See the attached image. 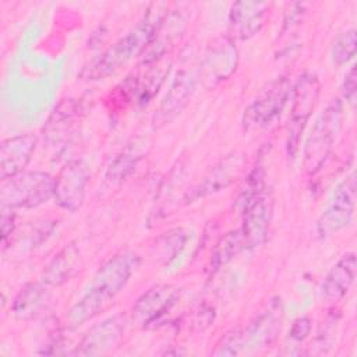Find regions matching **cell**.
Returning a JSON list of instances; mask_svg holds the SVG:
<instances>
[{
  "label": "cell",
  "mask_w": 357,
  "mask_h": 357,
  "mask_svg": "<svg viewBox=\"0 0 357 357\" xmlns=\"http://www.w3.org/2000/svg\"><path fill=\"white\" fill-rule=\"evenodd\" d=\"M199 82L198 64H187L180 68L173 78L165 98L162 99L158 112L153 116V127H162L176 119L187 106L190 98L195 92Z\"/></svg>",
  "instance_id": "10"
},
{
  "label": "cell",
  "mask_w": 357,
  "mask_h": 357,
  "mask_svg": "<svg viewBox=\"0 0 357 357\" xmlns=\"http://www.w3.org/2000/svg\"><path fill=\"white\" fill-rule=\"evenodd\" d=\"M243 349H244L243 331L241 329H231L220 337V340L215 346L212 354L213 356H236Z\"/></svg>",
  "instance_id": "27"
},
{
  "label": "cell",
  "mask_w": 357,
  "mask_h": 357,
  "mask_svg": "<svg viewBox=\"0 0 357 357\" xmlns=\"http://www.w3.org/2000/svg\"><path fill=\"white\" fill-rule=\"evenodd\" d=\"M291 82L287 75H279L268 82L257 98L245 107L243 126L245 130H258L272 124L284 109L290 95Z\"/></svg>",
  "instance_id": "6"
},
{
  "label": "cell",
  "mask_w": 357,
  "mask_h": 357,
  "mask_svg": "<svg viewBox=\"0 0 357 357\" xmlns=\"http://www.w3.org/2000/svg\"><path fill=\"white\" fill-rule=\"evenodd\" d=\"M36 148V137L31 132L7 138L0 145V180H7L25 170Z\"/></svg>",
  "instance_id": "17"
},
{
  "label": "cell",
  "mask_w": 357,
  "mask_h": 357,
  "mask_svg": "<svg viewBox=\"0 0 357 357\" xmlns=\"http://www.w3.org/2000/svg\"><path fill=\"white\" fill-rule=\"evenodd\" d=\"M56 177L40 170H24L1 181V208H36L54 195Z\"/></svg>",
  "instance_id": "4"
},
{
  "label": "cell",
  "mask_w": 357,
  "mask_h": 357,
  "mask_svg": "<svg viewBox=\"0 0 357 357\" xmlns=\"http://www.w3.org/2000/svg\"><path fill=\"white\" fill-rule=\"evenodd\" d=\"M128 319L124 314H116L92 325L78 343L74 354L103 356L112 353L121 343Z\"/></svg>",
  "instance_id": "11"
},
{
  "label": "cell",
  "mask_w": 357,
  "mask_h": 357,
  "mask_svg": "<svg viewBox=\"0 0 357 357\" xmlns=\"http://www.w3.org/2000/svg\"><path fill=\"white\" fill-rule=\"evenodd\" d=\"M82 254L75 243L66 245L54 258L47 264L42 282L47 286H60L70 280L82 266Z\"/></svg>",
  "instance_id": "19"
},
{
  "label": "cell",
  "mask_w": 357,
  "mask_h": 357,
  "mask_svg": "<svg viewBox=\"0 0 357 357\" xmlns=\"http://www.w3.org/2000/svg\"><path fill=\"white\" fill-rule=\"evenodd\" d=\"M273 201L272 195L265 190L244 212V220L240 227L244 247L247 250L259 247L268 237L272 220Z\"/></svg>",
  "instance_id": "15"
},
{
  "label": "cell",
  "mask_w": 357,
  "mask_h": 357,
  "mask_svg": "<svg viewBox=\"0 0 357 357\" xmlns=\"http://www.w3.org/2000/svg\"><path fill=\"white\" fill-rule=\"evenodd\" d=\"M180 290L173 284L158 283L144 291L132 305V321L144 328L158 324L177 304Z\"/></svg>",
  "instance_id": "12"
},
{
  "label": "cell",
  "mask_w": 357,
  "mask_h": 357,
  "mask_svg": "<svg viewBox=\"0 0 357 357\" xmlns=\"http://www.w3.org/2000/svg\"><path fill=\"white\" fill-rule=\"evenodd\" d=\"M343 98L350 106H354L356 103V93H357V84H356V67L351 66L350 70L344 75L343 86H342Z\"/></svg>",
  "instance_id": "30"
},
{
  "label": "cell",
  "mask_w": 357,
  "mask_h": 357,
  "mask_svg": "<svg viewBox=\"0 0 357 357\" xmlns=\"http://www.w3.org/2000/svg\"><path fill=\"white\" fill-rule=\"evenodd\" d=\"M89 180L91 169L85 160H68L56 176L54 202L68 212L78 211L85 201Z\"/></svg>",
  "instance_id": "9"
},
{
  "label": "cell",
  "mask_w": 357,
  "mask_h": 357,
  "mask_svg": "<svg viewBox=\"0 0 357 357\" xmlns=\"http://www.w3.org/2000/svg\"><path fill=\"white\" fill-rule=\"evenodd\" d=\"M139 262L141 259L134 251H120L109 258L93 275L82 297L70 308L68 325L79 326L105 311L124 289Z\"/></svg>",
  "instance_id": "1"
},
{
  "label": "cell",
  "mask_w": 357,
  "mask_h": 357,
  "mask_svg": "<svg viewBox=\"0 0 357 357\" xmlns=\"http://www.w3.org/2000/svg\"><path fill=\"white\" fill-rule=\"evenodd\" d=\"M356 204V174L350 173L333 191L328 206L319 215L315 230L321 238L336 234L353 220Z\"/></svg>",
  "instance_id": "8"
},
{
  "label": "cell",
  "mask_w": 357,
  "mask_h": 357,
  "mask_svg": "<svg viewBox=\"0 0 357 357\" xmlns=\"http://www.w3.org/2000/svg\"><path fill=\"white\" fill-rule=\"evenodd\" d=\"M356 45H357V35L354 28L340 32L335 38L331 49V57L333 64L336 66L347 64L356 54Z\"/></svg>",
  "instance_id": "25"
},
{
  "label": "cell",
  "mask_w": 357,
  "mask_h": 357,
  "mask_svg": "<svg viewBox=\"0 0 357 357\" xmlns=\"http://www.w3.org/2000/svg\"><path fill=\"white\" fill-rule=\"evenodd\" d=\"M337 319L339 317L336 314H329L326 319L322 322L324 325L319 328L315 337V347L319 349L317 353H325L332 347L335 340V329H336Z\"/></svg>",
  "instance_id": "28"
},
{
  "label": "cell",
  "mask_w": 357,
  "mask_h": 357,
  "mask_svg": "<svg viewBox=\"0 0 357 357\" xmlns=\"http://www.w3.org/2000/svg\"><path fill=\"white\" fill-rule=\"evenodd\" d=\"M185 240H187V236L181 229H176L165 233L156 241V245H155V250L159 254L158 259H163L165 264H169L181 251V248L185 244Z\"/></svg>",
  "instance_id": "26"
},
{
  "label": "cell",
  "mask_w": 357,
  "mask_h": 357,
  "mask_svg": "<svg viewBox=\"0 0 357 357\" xmlns=\"http://www.w3.org/2000/svg\"><path fill=\"white\" fill-rule=\"evenodd\" d=\"M321 92V81L314 73H304L291 88V109L287 124L286 152L290 158H296L298 152L303 131L318 103Z\"/></svg>",
  "instance_id": "5"
},
{
  "label": "cell",
  "mask_w": 357,
  "mask_h": 357,
  "mask_svg": "<svg viewBox=\"0 0 357 357\" xmlns=\"http://www.w3.org/2000/svg\"><path fill=\"white\" fill-rule=\"evenodd\" d=\"M81 112H84V107L77 99L61 100L52 112L43 130L46 139L52 144H59L61 139H64L66 134L70 131L74 120L81 114Z\"/></svg>",
  "instance_id": "21"
},
{
  "label": "cell",
  "mask_w": 357,
  "mask_h": 357,
  "mask_svg": "<svg viewBox=\"0 0 357 357\" xmlns=\"http://www.w3.org/2000/svg\"><path fill=\"white\" fill-rule=\"evenodd\" d=\"M15 229V213L14 209L1 208V240L6 244L8 236L13 234Z\"/></svg>",
  "instance_id": "31"
},
{
  "label": "cell",
  "mask_w": 357,
  "mask_h": 357,
  "mask_svg": "<svg viewBox=\"0 0 357 357\" xmlns=\"http://www.w3.org/2000/svg\"><path fill=\"white\" fill-rule=\"evenodd\" d=\"M265 169L262 163H257L247 176H244L243 183L238 188L234 208L243 213L264 191H265Z\"/></svg>",
  "instance_id": "23"
},
{
  "label": "cell",
  "mask_w": 357,
  "mask_h": 357,
  "mask_svg": "<svg viewBox=\"0 0 357 357\" xmlns=\"http://www.w3.org/2000/svg\"><path fill=\"white\" fill-rule=\"evenodd\" d=\"M237 64L238 50L236 42L229 35H220L209 42L198 64L199 82L205 88H213L230 78Z\"/></svg>",
  "instance_id": "7"
},
{
  "label": "cell",
  "mask_w": 357,
  "mask_h": 357,
  "mask_svg": "<svg viewBox=\"0 0 357 357\" xmlns=\"http://www.w3.org/2000/svg\"><path fill=\"white\" fill-rule=\"evenodd\" d=\"M343 119L344 109L339 98L332 99L315 119L303 151V167L308 176H315L324 167L342 130Z\"/></svg>",
  "instance_id": "3"
},
{
  "label": "cell",
  "mask_w": 357,
  "mask_h": 357,
  "mask_svg": "<svg viewBox=\"0 0 357 357\" xmlns=\"http://www.w3.org/2000/svg\"><path fill=\"white\" fill-rule=\"evenodd\" d=\"M269 3L265 1H236L229 13L230 38L245 40L257 35L266 22Z\"/></svg>",
  "instance_id": "16"
},
{
  "label": "cell",
  "mask_w": 357,
  "mask_h": 357,
  "mask_svg": "<svg viewBox=\"0 0 357 357\" xmlns=\"http://www.w3.org/2000/svg\"><path fill=\"white\" fill-rule=\"evenodd\" d=\"M50 301V294L45 283H28L15 296L11 310L17 319L29 321L36 318L46 310Z\"/></svg>",
  "instance_id": "20"
},
{
  "label": "cell",
  "mask_w": 357,
  "mask_h": 357,
  "mask_svg": "<svg viewBox=\"0 0 357 357\" xmlns=\"http://www.w3.org/2000/svg\"><path fill=\"white\" fill-rule=\"evenodd\" d=\"M245 167V156L238 152H233L216 163L204 177V180L187 194L185 201L194 202L209 194L218 192L229 187L237 177H240Z\"/></svg>",
  "instance_id": "14"
},
{
  "label": "cell",
  "mask_w": 357,
  "mask_h": 357,
  "mask_svg": "<svg viewBox=\"0 0 357 357\" xmlns=\"http://www.w3.org/2000/svg\"><path fill=\"white\" fill-rule=\"evenodd\" d=\"M166 14L167 11L165 4H151L137 25L116 43H113L106 52H103L96 60H93L84 70L82 77L89 81L105 79L119 71L130 60L142 54L153 40Z\"/></svg>",
  "instance_id": "2"
},
{
  "label": "cell",
  "mask_w": 357,
  "mask_h": 357,
  "mask_svg": "<svg viewBox=\"0 0 357 357\" xmlns=\"http://www.w3.org/2000/svg\"><path fill=\"white\" fill-rule=\"evenodd\" d=\"M241 250H245V247H244V238L240 227L236 230L227 231L216 241L212 250L209 269L212 272L219 271L222 266L230 262Z\"/></svg>",
  "instance_id": "22"
},
{
  "label": "cell",
  "mask_w": 357,
  "mask_h": 357,
  "mask_svg": "<svg viewBox=\"0 0 357 357\" xmlns=\"http://www.w3.org/2000/svg\"><path fill=\"white\" fill-rule=\"evenodd\" d=\"M311 332V319L308 317H300L297 318L290 331H289V337L294 342H304Z\"/></svg>",
  "instance_id": "29"
},
{
  "label": "cell",
  "mask_w": 357,
  "mask_h": 357,
  "mask_svg": "<svg viewBox=\"0 0 357 357\" xmlns=\"http://www.w3.org/2000/svg\"><path fill=\"white\" fill-rule=\"evenodd\" d=\"M356 271V254H343L326 273L321 284V297L329 303H336L343 298L354 283Z\"/></svg>",
  "instance_id": "18"
},
{
  "label": "cell",
  "mask_w": 357,
  "mask_h": 357,
  "mask_svg": "<svg viewBox=\"0 0 357 357\" xmlns=\"http://www.w3.org/2000/svg\"><path fill=\"white\" fill-rule=\"evenodd\" d=\"M141 145L144 144H137L128 145L124 151H121L109 165L107 172L105 174V178L110 184H119L121 183L137 166L138 160L142 158L144 151H141Z\"/></svg>",
  "instance_id": "24"
},
{
  "label": "cell",
  "mask_w": 357,
  "mask_h": 357,
  "mask_svg": "<svg viewBox=\"0 0 357 357\" xmlns=\"http://www.w3.org/2000/svg\"><path fill=\"white\" fill-rule=\"evenodd\" d=\"M283 321V305L280 298L271 300L266 307L243 331L244 347L254 350L271 346L280 332Z\"/></svg>",
  "instance_id": "13"
}]
</instances>
